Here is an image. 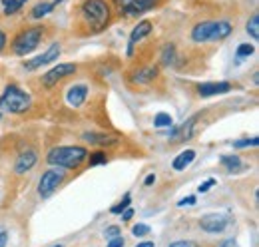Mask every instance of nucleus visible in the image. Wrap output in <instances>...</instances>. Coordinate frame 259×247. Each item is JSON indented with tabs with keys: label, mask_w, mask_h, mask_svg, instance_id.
Returning a JSON list of instances; mask_svg holds the SVG:
<instances>
[{
	"label": "nucleus",
	"mask_w": 259,
	"mask_h": 247,
	"mask_svg": "<svg viewBox=\"0 0 259 247\" xmlns=\"http://www.w3.org/2000/svg\"><path fill=\"white\" fill-rule=\"evenodd\" d=\"M32 104L30 94L24 92L22 88H18L16 84L6 86L4 94L0 96V110L2 112H10V114H24Z\"/></svg>",
	"instance_id": "7ed1b4c3"
},
{
	"label": "nucleus",
	"mask_w": 259,
	"mask_h": 247,
	"mask_svg": "<svg viewBox=\"0 0 259 247\" xmlns=\"http://www.w3.org/2000/svg\"><path fill=\"white\" fill-rule=\"evenodd\" d=\"M86 142H90V144H94V146H116L118 144V138L116 136H110V134H94V132H86L84 136H82Z\"/></svg>",
	"instance_id": "dca6fc26"
},
{
	"label": "nucleus",
	"mask_w": 259,
	"mask_h": 247,
	"mask_svg": "<svg viewBox=\"0 0 259 247\" xmlns=\"http://www.w3.org/2000/svg\"><path fill=\"white\" fill-rule=\"evenodd\" d=\"M86 98H88V86H84V84H74L66 94V100L72 108H80L86 102Z\"/></svg>",
	"instance_id": "2eb2a0df"
},
{
	"label": "nucleus",
	"mask_w": 259,
	"mask_h": 247,
	"mask_svg": "<svg viewBox=\"0 0 259 247\" xmlns=\"http://www.w3.org/2000/svg\"><path fill=\"white\" fill-rule=\"evenodd\" d=\"M247 34H251V38H259V16L257 14H253L251 18H249V22H247Z\"/></svg>",
	"instance_id": "b1692460"
},
{
	"label": "nucleus",
	"mask_w": 259,
	"mask_h": 247,
	"mask_svg": "<svg viewBox=\"0 0 259 247\" xmlns=\"http://www.w3.org/2000/svg\"><path fill=\"white\" fill-rule=\"evenodd\" d=\"M255 52V46L253 44H239V48H237V58H247V56H251Z\"/></svg>",
	"instance_id": "cd10ccee"
},
{
	"label": "nucleus",
	"mask_w": 259,
	"mask_h": 247,
	"mask_svg": "<svg viewBox=\"0 0 259 247\" xmlns=\"http://www.w3.org/2000/svg\"><path fill=\"white\" fill-rule=\"evenodd\" d=\"M169 247H199L195 241H186V239H182V241H174Z\"/></svg>",
	"instance_id": "72a5a7b5"
},
{
	"label": "nucleus",
	"mask_w": 259,
	"mask_h": 247,
	"mask_svg": "<svg viewBox=\"0 0 259 247\" xmlns=\"http://www.w3.org/2000/svg\"><path fill=\"white\" fill-rule=\"evenodd\" d=\"M74 72H76V66H74V64H70V62H66V64H58V66H54L52 70H48V72L44 74L42 84H44L46 88H52V86H56L62 78L70 76V74H74Z\"/></svg>",
	"instance_id": "6e6552de"
},
{
	"label": "nucleus",
	"mask_w": 259,
	"mask_h": 247,
	"mask_svg": "<svg viewBox=\"0 0 259 247\" xmlns=\"http://www.w3.org/2000/svg\"><path fill=\"white\" fill-rule=\"evenodd\" d=\"M130 203H132V197H130V193H126V195H124V199H122L120 203H116V205H114L110 212H112L114 216H118V214H122L126 208H130Z\"/></svg>",
	"instance_id": "a878e982"
},
{
	"label": "nucleus",
	"mask_w": 259,
	"mask_h": 247,
	"mask_svg": "<svg viewBox=\"0 0 259 247\" xmlns=\"http://www.w3.org/2000/svg\"><path fill=\"white\" fill-rule=\"evenodd\" d=\"M156 78H158V68H156V66L142 68V70H138V72L134 74V82H138V84H148V82H152V80H156Z\"/></svg>",
	"instance_id": "f3484780"
},
{
	"label": "nucleus",
	"mask_w": 259,
	"mask_h": 247,
	"mask_svg": "<svg viewBox=\"0 0 259 247\" xmlns=\"http://www.w3.org/2000/svg\"><path fill=\"white\" fill-rule=\"evenodd\" d=\"M126 243H124V237L122 235H116V237H112L110 241H108V245L106 247H124Z\"/></svg>",
	"instance_id": "2f4dec72"
},
{
	"label": "nucleus",
	"mask_w": 259,
	"mask_h": 247,
	"mask_svg": "<svg viewBox=\"0 0 259 247\" xmlns=\"http://www.w3.org/2000/svg\"><path fill=\"white\" fill-rule=\"evenodd\" d=\"M195 159V152L194 150H186V152H182V154L178 155L176 159H174V163H171V168L176 170V172H184L192 161Z\"/></svg>",
	"instance_id": "a211bd4d"
},
{
	"label": "nucleus",
	"mask_w": 259,
	"mask_h": 247,
	"mask_svg": "<svg viewBox=\"0 0 259 247\" xmlns=\"http://www.w3.org/2000/svg\"><path fill=\"white\" fill-rule=\"evenodd\" d=\"M231 90L229 82H205L197 86V94L201 98H211V96H220V94H227Z\"/></svg>",
	"instance_id": "ddd939ff"
},
{
	"label": "nucleus",
	"mask_w": 259,
	"mask_h": 247,
	"mask_svg": "<svg viewBox=\"0 0 259 247\" xmlns=\"http://www.w3.org/2000/svg\"><path fill=\"white\" fill-rule=\"evenodd\" d=\"M152 22L150 20H142V22H138V26L132 30V34H130V42H128V56H132L134 54V50H136V44L138 42H142L150 32H152Z\"/></svg>",
	"instance_id": "9b49d317"
},
{
	"label": "nucleus",
	"mask_w": 259,
	"mask_h": 247,
	"mask_svg": "<svg viewBox=\"0 0 259 247\" xmlns=\"http://www.w3.org/2000/svg\"><path fill=\"white\" fill-rule=\"evenodd\" d=\"M229 221L227 214H207L199 219V227L207 233H222L229 227Z\"/></svg>",
	"instance_id": "0eeeda50"
},
{
	"label": "nucleus",
	"mask_w": 259,
	"mask_h": 247,
	"mask_svg": "<svg viewBox=\"0 0 259 247\" xmlns=\"http://www.w3.org/2000/svg\"><path fill=\"white\" fill-rule=\"evenodd\" d=\"M132 216H134V210H132V208H126V210H124V214H122V219H124V221H130Z\"/></svg>",
	"instance_id": "4c0bfd02"
},
{
	"label": "nucleus",
	"mask_w": 259,
	"mask_h": 247,
	"mask_svg": "<svg viewBox=\"0 0 259 247\" xmlns=\"http://www.w3.org/2000/svg\"><path fill=\"white\" fill-rule=\"evenodd\" d=\"M58 56H60V44H52L44 54H40V56H36V58L26 62V64H24V70L34 72V70L46 66V64H52L54 60H58Z\"/></svg>",
	"instance_id": "1a4fd4ad"
},
{
	"label": "nucleus",
	"mask_w": 259,
	"mask_h": 247,
	"mask_svg": "<svg viewBox=\"0 0 259 247\" xmlns=\"http://www.w3.org/2000/svg\"><path fill=\"white\" fill-rule=\"evenodd\" d=\"M104 235L112 239V237H116V235H122V229H120L118 225H112V227H108V229L104 231Z\"/></svg>",
	"instance_id": "7c9ffc66"
},
{
	"label": "nucleus",
	"mask_w": 259,
	"mask_h": 247,
	"mask_svg": "<svg viewBox=\"0 0 259 247\" xmlns=\"http://www.w3.org/2000/svg\"><path fill=\"white\" fill-rule=\"evenodd\" d=\"M20 2H26V0H20Z\"/></svg>",
	"instance_id": "c03bdc74"
},
{
	"label": "nucleus",
	"mask_w": 259,
	"mask_h": 247,
	"mask_svg": "<svg viewBox=\"0 0 259 247\" xmlns=\"http://www.w3.org/2000/svg\"><path fill=\"white\" fill-rule=\"evenodd\" d=\"M199 120V116H194V118H190L188 122H184L180 128H174V132L169 134V138L174 140V142H186V140H190L192 136L195 134V124Z\"/></svg>",
	"instance_id": "f8f14e48"
},
{
	"label": "nucleus",
	"mask_w": 259,
	"mask_h": 247,
	"mask_svg": "<svg viewBox=\"0 0 259 247\" xmlns=\"http://www.w3.org/2000/svg\"><path fill=\"white\" fill-rule=\"evenodd\" d=\"M52 247H62V245H60V243H58V245H52Z\"/></svg>",
	"instance_id": "37998d69"
},
{
	"label": "nucleus",
	"mask_w": 259,
	"mask_h": 247,
	"mask_svg": "<svg viewBox=\"0 0 259 247\" xmlns=\"http://www.w3.org/2000/svg\"><path fill=\"white\" fill-rule=\"evenodd\" d=\"M62 182H64V172H62V168H54V170L44 172L42 178H40V182H38V195H40L42 199L50 197V195L58 189V185L62 184Z\"/></svg>",
	"instance_id": "423d86ee"
},
{
	"label": "nucleus",
	"mask_w": 259,
	"mask_h": 247,
	"mask_svg": "<svg viewBox=\"0 0 259 247\" xmlns=\"http://www.w3.org/2000/svg\"><path fill=\"white\" fill-rule=\"evenodd\" d=\"M58 2H60V0H54V4H58Z\"/></svg>",
	"instance_id": "79ce46f5"
},
{
	"label": "nucleus",
	"mask_w": 259,
	"mask_h": 247,
	"mask_svg": "<svg viewBox=\"0 0 259 247\" xmlns=\"http://www.w3.org/2000/svg\"><path fill=\"white\" fill-rule=\"evenodd\" d=\"M80 20L90 32H102L108 28L112 20V10L106 0H82L80 4Z\"/></svg>",
	"instance_id": "f257e3e1"
},
{
	"label": "nucleus",
	"mask_w": 259,
	"mask_h": 247,
	"mask_svg": "<svg viewBox=\"0 0 259 247\" xmlns=\"http://www.w3.org/2000/svg\"><path fill=\"white\" fill-rule=\"evenodd\" d=\"M36 161H38V154L34 150H24L18 155V159L14 163V170H16V174H26L36 166Z\"/></svg>",
	"instance_id": "4468645a"
},
{
	"label": "nucleus",
	"mask_w": 259,
	"mask_h": 247,
	"mask_svg": "<svg viewBox=\"0 0 259 247\" xmlns=\"http://www.w3.org/2000/svg\"><path fill=\"white\" fill-rule=\"evenodd\" d=\"M215 30V20H203L199 24H195L192 30V40L195 44H203V42H211Z\"/></svg>",
	"instance_id": "9d476101"
},
{
	"label": "nucleus",
	"mask_w": 259,
	"mask_h": 247,
	"mask_svg": "<svg viewBox=\"0 0 259 247\" xmlns=\"http://www.w3.org/2000/svg\"><path fill=\"white\" fill-rule=\"evenodd\" d=\"M6 243H8V233H6V229L0 227V247H6Z\"/></svg>",
	"instance_id": "c9c22d12"
},
{
	"label": "nucleus",
	"mask_w": 259,
	"mask_h": 247,
	"mask_svg": "<svg viewBox=\"0 0 259 247\" xmlns=\"http://www.w3.org/2000/svg\"><path fill=\"white\" fill-rule=\"evenodd\" d=\"M42 32H44L42 26H34V28H26V30L20 32V34L14 38V42H12L14 54H16V56H26V54L34 52V50L38 48L40 40H42Z\"/></svg>",
	"instance_id": "20e7f679"
},
{
	"label": "nucleus",
	"mask_w": 259,
	"mask_h": 247,
	"mask_svg": "<svg viewBox=\"0 0 259 247\" xmlns=\"http://www.w3.org/2000/svg\"><path fill=\"white\" fill-rule=\"evenodd\" d=\"M231 32H233V28H231V24H229L227 20H215V30H213V38H211V42L226 40Z\"/></svg>",
	"instance_id": "6ab92c4d"
},
{
	"label": "nucleus",
	"mask_w": 259,
	"mask_h": 247,
	"mask_svg": "<svg viewBox=\"0 0 259 247\" xmlns=\"http://www.w3.org/2000/svg\"><path fill=\"white\" fill-rule=\"evenodd\" d=\"M0 118H2V114H0Z\"/></svg>",
	"instance_id": "a18cd8bd"
},
{
	"label": "nucleus",
	"mask_w": 259,
	"mask_h": 247,
	"mask_svg": "<svg viewBox=\"0 0 259 247\" xmlns=\"http://www.w3.org/2000/svg\"><path fill=\"white\" fill-rule=\"evenodd\" d=\"M154 126H156V128H169V126H171V116L160 112V114L154 118Z\"/></svg>",
	"instance_id": "393cba45"
},
{
	"label": "nucleus",
	"mask_w": 259,
	"mask_h": 247,
	"mask_svg": "<svg viewBox=\"0 0 259 247\" xmlns=\"http://www.w3.org/2000/svg\"><path fill=\"white\" fill-rule=\"evenodd\" d=\"M194 203H195V195L184 197V199H180V201H178V205H180V208H186V205H194Z\"/></svg>",
	"instance_id": "f704fd0d"
},
{
	"label": "nucleus",
	"mask_w": 259,
	"mask_h": 247,
	"mask_svg": "<svg viewBox=\"0 0 259 247\" xmlns=\"http://www.w3.org/2000/svg\"><path fill=\"white\" fill-rule=\"evenodd\" d=\"M220 161H222V166L226 168L229 174H237L243 168L241 166V157H237V155H224Z\"/></svg>",
	"instance_id": "aec40b11"
},
{
	"label": "nucleus",
	"mask_w": 259,
	"mask_h": 247,
	"mask_svg": "<svg viewBox=\"0 0 259 247\" xmlns=\"http://www.w3.org/2000/svg\"><path fill=\"white\" fill-rule=\"evenodd\" d=\"M106 161H108V155L104 154V152H96V154L90 155V159H88L90 168H94V166H104Z\"/></svg>",
	"instance_id": "bb28decb"
},
{
	"label": "nucleus",
	"mask_w": 259,
	"mask_h": 247,
	"mask_svg": "<svg viewBox=\"0 0 259 247\" xmlns=\"http://www.w3.org/2000/svg\"><path fill=\"white\" fill-rule=\"evenodd\" d=\"M150 231H152L150 225H144V223H138V225L132 227V233H134L136 237H144V235H148Z\"/></svg>",
	"instance_id": "c85d7f7f"
},
{
	"label": "nucleus",
	"mask_w": 259,
	"mask_h": 247,
	"mask_svg": "<svg viewBox=\"0 0 259 247\" xmlns=\"http://www.w3.org/2000/svg\"><path fill=\"white\" fill-rule=\"evenodd\" d=\"M54 2H40V4H36L32 8V12H30V16L32 18H42V16H46V14H50L52 10H54Z\"/></svg>",
	"instance_id": "412c9836"
},
{
	"label": "nucleus",
	"mask_w": 259,
	"mask_h": 247,
	"mask_svg": "<svg viewBox=\"0 0 259 247\" xmlns=\"http://www.w3.org/2000/svg\"><path fill=\"white\" fill-rule=\"evenodd\" d=\"M112 2L116 6L118 14H122V16H140L160 4V0H112Z\"/></svg>",
	"instance_id": "39448f33"
},
{
	"label": "nucleus",
	"mask_w": 259,
	"mask_h": 247,
	"mask_svg": "<svg viewBox=\"0 0 259 247\" xmlns=\"http://www.w3.org/2000/svg\"><path fill=\"white\" fill-rule=\"evenodd\" d=\"M88 157V152L82 146H60V148H52L46 161L54 168H62V170H76L80 168Z\"/></svg>",
	"instance_id": "f03ea898"
},
{
	"label": "nucleus",
	"mask_w": 259,
	"mask_h": 247,
	"mask_svg": "<svg viewBox=\"0 0 259 247\" xmlns=\"http://www.w3.org/2000/svg\"><path fill=\"white\" fill-rule=\"evenodd\" d=\"M136 247H156V245H154V241H144V243H138Z\"/></svg>",
	"instance_id": "a19ab883"
},
{
	"label": "nucleus",
	"mask_w": 259,
	"mask_h": 247,
	"mask_svg": "<svg viewBox=\"0 0 259 247\" xmlns=\"http://www.w3.org/2000/svg\"><path fill=\"white\" fill-rule=\"evenodd\" d=\"M4 46H6V34L0 30V52L4 50Z\"/></svg>",
	"instance_id": "58836bf2"
},
{
	"label": "nucleus",
	"mask_w": 259,
	"mask_h": 247,
	"mask_svg": "<svg viewBox=\"0 0 259 247\" xmlns=\"http://www.w3.org/2000/svg\"><path fill=\"white\" fill-rule=\"evenodd\" d=\"M20 6H22L20 0H2V8H4V14H6V16L16 14V12L20 10Z\"/></svg>",
	"instance_id": "5701e85b"
},
{
	"label": "nucleus",
	"mask_w": 259,
	"mask_h": 247,
	"mask_svg": "<svg viewBox=\"0 0 259 247\" xmlns=\"http://www.w3.org/2000/svg\"><path fill=\"white\" fill-rule=\"evenodd\" d=\"M154 182H156V176H154V174H150V176L144 180V185H152Z\"/></svg>",
	"instance_id": "ea45409f"
},
{
	"label": "nucleus",
	"mask_w": 259,
	"mask_h": 247,
	"mask_svg": "<svg viewBox=\"0 0 259 247\" xmlns=\"http://www.w3.org/2000/svg\"><path fill=\"white\" fill-rule=\"evenodd\" d=\"M215 184H218V182H215V180L211 178V180H207L205 184H201V185H199V189H197V191H199V193H205L207 189H211V187H213V185H215Z\"/></svg>",
	"instance_id": "473e14b6"
},
{
	"label": "nucleus",
	"mask_w": 259,
	"mask_h": 247,
	"mask_svg": "<svg viewBox=\"0 0 259 247\" xmlns=\"http://www.w3.org/2000/svg\"><path fill=\"white\" fill-rule=\"evenodd\" d=\"M259 144V138H251V140H237V142H233V148H255Z\"/></svg>",
	"instance_id": "c756f323"
},
{
	"label": "nucleus",
	"mask_w": 259,
	"mask_h": 247,
	"mask_svg": "<svg viewBox=\"0 0 259 247\" xmlns=\"http://www.w3.org/2000/svg\"><path fill=\"white\" fill-rule=\"evenodd\" d=\"M220 247H239V245H237V241H235L233 237H229V239H224Z\"/></svg>",
	"instance_id": "e433bc0d"
},
{
	"label": "nucleus",
	"mask_w": 259,
	"mask_h": 247,
	"mask_svg": "<svg viewBox=\"0 0 259 247\" xmlns=\"http://www.w3.org/2000/svg\"><path fill=\"white\" fill-rule=\"evenodd\" d=\"M162 64L163 66H174L176 64V46L167 44L162 52Z\"/></svg>",
	"instance_id": "4be33fe9"
}]
</instances>
